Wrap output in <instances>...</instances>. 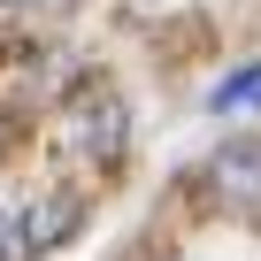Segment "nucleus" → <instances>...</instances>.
I'll return each instance as SVG.
<instances>
[{"instance_id":"obj_5","label":"nucleus","mask_w":261,"mask_h":261,"mask_svg":"<svg viewBox=\"0 0 261 261\" xmlns=\"http://www.w3.org/2000/svg\"><path fill=\"white\" fill-rule=\"evenodd\" d=\"M0 261H16V223L0 215Z\"/></svg>"},{"instance_id":"obj_1","label":"nucleus","mask_w":261,"mask_h":261,"mask_svg":"<svg viewBox=\"0 0 261 261\" xmlns=\"http://www.w3.org/2000/svg\"><path fill=\"white\" fill-rule=\"evenodd\" d=\"M77 230H85V200H77V192H39V200L16 215V253H23V261H39V253L69 246Z\"/></svg>"},{"instance_id":"obj_3","label":"nucleus","mask_w":261,"mask_h":261,"mask_svg":"<svg viewBox=\"0 0 261 261\" xmlns=\"http://www.w3.org/2000/svg\"><path fill=\"white\" fill-rule=\"evenodd\" d=\"M207 185H215L230 207H261V139H230V146L207 162Z\"/></svg>"},{"instance_id":"obj_2","label":"nucleus","mask_w":261,"mask_h":261,"mask_svg":"<svg viewBox=\"0 0 261 261\" xmlns=\"http://www.w3.org/2000/svg\"><path fill=\"white\" fill-rule=\"evenodd\" d=\"M123 130H130V115H123L115 92H85V100L69 108V139H77V154H92V162H115V154H123Z\"/></svg>"},{"instance_id":"obj_4","label":"nucleus","mask_w":261,"mask_h":261,"mask_svg":"<svg viewBox=\"0 0 261 261\" xmlns=\"http://www.w3.org/2000/svg\"><path fill=\"white\" fill-rule=\"evenodd\" d=\"M207 108H215V115H238V108H261V62H246V69H230L223 85H207Z\"/></svg>"}]
</instances>
